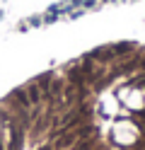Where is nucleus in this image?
<instances>
[{"label":"nucleus","instance_id":"obj_1","mask_svg":"<svg viewBox=\"0 0 145 150\" xmlns=\"http://www.w3.org/2000/svg\"><path fill=\"white\" fill-rule=\"evenodd\" d=\"M10 102H15V107L19 109V111H27L29 107H32V102H29V95H27V90H15L12 92V97H10Z\"/></svg>","mask_w":145,"mask_h":150},{"label":"nucleus","instance_id":"obj_2","mask_svg":"<svg viewBox=\"0 0 145 150\" xmlns=\"http://www.w3.org/2000/svg\"><path fill=\"white\" fill-rule=\"evenodd\" d=\"M138 68H143V70H145V58H143V61L138 63Z\"/></svg>","mask_w":145,"mask_h":150}]
</instances>
